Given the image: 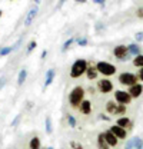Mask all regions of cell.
Wrapping results in <instances>:
<instances>
[{
	"instance_id": "cell-29",
	"label": "cell",
	"mask_w": 143,
	"mask_h": 149,
	"mask_svg": "<svg viewBox=\"0 0 143 149\" xmlns=\"http://www.w3.org/2000/svg\"><path fill=\"white\" fill-rule=\"evenodd\" d=\"M70 149H83V145L77 141H72L70 142Z\"/></svg>"
},
{
	"instance_id": "cell-12",
	"label": "cell",
	"mask_w": 143,
	"mask_h": 149,
	"mask_svg": "<svg viewBox=\"0 0 143 149\" xmlns=\"http://www.w3.org/2000/svg\"><path fill=\"white\" fill-rule=\"evenodd\" d=\"M54 76H56V70L54 69H47L46 70V77H44V88L50 86L54 80Z\"/></svg>"
},
{
	"instance_id": "cell-26",
	"label": "cell",
	"mask_w": 143,
	"mask_h": 149,
	"mask_svg": "<svg viewBox=\"0 0 143 149\" xmlns=\"http://www.w3.org/2000/svg\"><path fill=\"white\" fill-rule=\"evenodd\" d=\"M73 42H74V37H69V39L63 43V46H62V52H66V50L72 46V43H73Z\"/></svg>"
},
{
	"instance_id": "cell-34",
	"label": "cell",
	"mask_w": 143,
	"mask_h": 149,
	"mask_svg": "<svg viewBox=\"0 0 143 149\" xmlns=\"http://www.w3.org/2000/svg\"><path fill=\"white\" fill-rule=\"evenodd\" d=\"M136 16L139 19H143V6L142 7H137V10H136Z\"/></svg>"
},
{
	"instance_id": "cell-10",
	"label": "cell",
	"mask_w": 143,
	"mask_h": 149,
	"mask_svg": "<svg viewBox=\"0 0 143 149\" xmlns=\"http://www.w3.org/2000/svg\"><path fill=\"white\" fill-rule=\"evenodd\" d=\"M110 132L117 138V139H126V136H127V132L126 129L123 128H120V126H117V125H113V126H110Z\"/></svg>"
},
{
	"instance_id": "cell-4",
	"label": "cell",
	"mask_w": 143,
	"mask_h": 149,
	"mask_svg": "<svg viewBox=\"0 0 143 149\" xmlns=\"http://www.w3.org/2000/svg\"><path fill=\"white\" fill-rule=\"evenodd\" d=\"M117 80L122 83V85H125V86H135V85H137V76L133 73H130V72H123V73L119 74V77H117Z\"/></svg>"
},
{
	"instance_id": "cell-8",
	"label": "cell",
	"mask_w": 143,
	"mask_h": 149,
	"mask_svg": "<svg viewBox=\"0 0 143 149\" xmlns=\"http://www.w3.org/2000/svg\"><path fill=\"white\" fill-rule=\"evenodd\" d=\"M97 88H99V91L102 93H110L113 91V83L109 79H102V80H99Z\"/></svg>"
},
{
	"instance_id": "cell-3",
	"label": "cell",
	"mask_w": 143,
	"mask_h": 149,
	"mask_svg": "<svg viewBox=\"0 0 143 149\" xmlns=\"http://www.w3.org/2000/svg\"><path fill=\"white\" fill-rule=\"evenodd\" d=\"M106 111L110 115H125L126 113V106L117 103L116 100H107L106 102Z\"/></svg>"
},
{
	"instance_id": "cell-21",
	"label": "cell",
	"mask_w": 143,
	"mask_h": 149,
	"mask_svg": "<svg viewBox=\"0 0 143 149\" xmlns=\"http://www.w3.org/2000/svg\"><path fill=\"white\" fill-rule=\"evenodd\" d=\"M44 125H46V133L50 135V133L53 132V123H52V118H50V116H46Z\"/></svg>"
},
{
	"instance_id": "cell-14",
	"label": "cell",
	"mask_w": 143,
	"mask_h": 149,
	"mask_svg": "<svg viewBox=\"0 0 143 149\" xmlns=\"http://www.w3.org/2000/svg\"><path fill=\"white\" fill-rule=\"evenodd\" d=\"M143 92V86L140 83H137V85H135V86H132L130 89H129V93H130V96L132 97H139Z\"/></svg>"
},
{
	"instance_id": "cell-15",
	"label": "cell",
	"mask_w": 143,
	"mask_h": 149,
	"mask_svg": "<svg viewBox=\"0 0 143 149\" xmlns=\"http://www.w3.org/2000/svg\"><path fill=\"white\" fill-rule=\"evenodd\" d=\"M79 111L82 112L83 115H89L90 112H92V102L90 100H83L82 102V105H80V108H79Z\"/></svg>"
},
{
	"instance_id": "cell-41",
	"label": "cell",
	"mask_w": 143,
	"mask_h": 149,
	"mask_svg": "<svg viewBox=\"0 0 143 149\" xmlns=\"http://www.w3.org/2000/svg\"><path fill=\"white\" fill-rule=\"evenodd\" d=\"M1 15H3V13H1V9H0V17H1Z\"/></svg>"
},
{
	"instance_id": "cell-23",
	"label": "cell",
	"mask_w": 143,
	"mask_h": 149,
	"mask_svg": "<svg viewBox=\"0 0 143 149\" xmlns=\"http://www.w3.org/2000/svg\"><path fill=\"white\" fill-rule=\"evenodd\" d=\"M132 149H143V141L142 138L139 136H135V143H133V148Z\"/></svg>"
},
{
	"instance_id": "cell-27",
	"label": "cell",
	"mask_w": 143,
	"mask_h": 149,
	"mask_svg": "<svg viewBox=\"0 0 143 149\" xmlns=\"http://www.w3.org/2000/svg\"><path fill=\"white\" fill-rule=\"evenodd\" d=\"M36 46H37L36 40H30V42H29V45H27V50H26V52H27V55H30V53L35 50Z\"/></svg>"
},
{
	"instance_id": "cell-31",
	"label": "cell",
	"mask_w": 143,
	"mask_h": 149,
	"mask_svg": "<svg viewBox=\"0 0 143 149\" xmlns=\"http://www.w3.org/2000/svg\"><path fill=\"white\" fill-rule=\"evenodd\" d=\"M133 143H135V136L130 138V139H127V142H126V145H125V149H132L133 148Z\"/></svg>"
},
{
	"instance_id": "cell-25",
	"label": "cell",
	"mask_w": 143,
	"mask_h": 149,
	"mask_svg": "<svg viewBox=\"0 0 143 149\" xmlns=\"http://www.w3.org/2000/svg\"><path fill=\"white\" fill-rule=\"evenodd\" d=\"M67 123H69V126H70L72 129L73 128H76V125H77V120H76V118L73 116V115H67Z\"/></svg>"
},
{
	"instance_id": "cell-24",
	"label": "cell",
	"mask_w": 143,
	"mask_h": 149,
	"mask_svg": "<svg viewBox=\"0 0 143 149\" xmlns=\"http://www.w3.org/2000/svg\"><path fill=\"white\" fill-rule=\"evenodd\" d=\"M133 65H135L136 68H143V55L136 56V57L133 59Z\"/></svg>"
},
{
	"instance_id": "cell-22",
	"label": "cell",
	"mask_w": 143,
	"mask_h": 149,
	"mask_svg": "<svg viewBox=\"0 0 143 149\" xmlns=\"http://www.w3.org/2000/svg\"><path fill=\"white\" fill-rule=\"evenodd\" d=\"M13 52V46H4L0 49V57H4V56L10 55Z\"/></svg>"
},
{
	"instance_id": "cell-40",
	"label": "cell",
	"mask_w": 143,
	"mask_h": 149,
	"mask_svg": "<svg viewBox=\"0 0 143 149\" xmlns=\"http://www.w3.org/2000/svg\"><path fill=\"white\" fill-rule=\"evenodd\" d=\"M46 149H54V148L53 146H49V148H46Z\"/></svg>"
},
{
	"instance_id": "cell-17",
	"label": "cell",
	"mask_w": 143,
	"mask_h": 149,
	"mask_svg": "<svg viewBox=\"0 0 143 149\" xmlns=\"http://www.w3.org/2000/svg\"><path fill=\"white\" fill-rule=\"evenodd\" d=\"M116 125L120 126V128H123V129H126V126H130V119H129L127 116H120V118L116 120Z\"/></svg>"
},
{
	"instance_id": "cell-7",
	"label": "cell",
	"mask_w": 143,
	"mask_h": 149,
	"mask_svg": "<svg viewBox=\"0 0 143 149\" xmlns=\"http://www.w3.org/2000/svg\"><path fill=\"white\" fill-rule=\"evenodd\" d=\"M113 55L115 57H117L119 60H127L129 59V49H127V46L125 45H119V46H116L115 49H113Z\"/></svg>"
},
{
	"instance_id": "cell-2",
	"label": "cell",
	"mask_w": 143,
	"mask_h": 149,
	"mask_svg": "<svg viewBox=\"0 0 143 149\" xmlns=\"http://www.w3.org/2000/svg\"><path fill=\"white\" fill-rule=\"evenodd\" d=\"M87 62L85 59H77L73 65H72V69H70V77L76 79V77H80L82 74L86 73L87 70Z\"/></svg>"
},
{
	"instance_id": "cell-28",
	"label": "cell",
	"mask_w": 143,
	"mask_h": 149,
	"mask_svg": "<svg viewBox=\"0 0 143 149\" xmlns=\"http://www.w3.org/2000/svg\"><path fill=\"white\" fill-rule=\"evenodd\" d=\"M76 42H77V45H79V46H87V43H89L87 37H77V39H76Z\"/></svg>"
},
{
	"instance_id": "cell-36",
	"label": "cell",
	"mask_w": 143,
	"mask_h": 149,
	"mask_svg": "<svg viewBox=\"0 0 143 149\" xmlns=\"http://www.w3.org/2000/svg\"><path fill=\"white\" fill-rule=\"evenodd\" d=\"M46 56H47V50L44 49V50L42 52V59H46Z\"/></svg>"
},
{
	"instance_id": "cell-18",
	"label": "cell",
	"mask_w": 143,
	"mask_h": 149,
	"mask_svg": "<svg viewBox=\"0 0 143 149\" xmlns=\"http://www.w3.org/2000/svg\"><path fill=\"white\" fill-rule=\"evenodd\" d=\"M127 49H129V55L135 56V57L140 55V47H139L136 43H130V45L127 46Z\"/></svg>"
},
{
	"instance_id": "cell-33",
	"label": "cell",
	"mask_w": 143,
	"mask_h": 149,
	"mask_svg": "<svg viewBox=\"0 0 143 149\" xmlns=\"http://www.w3.org/2000/svg\"><path fill=\"white\" fill-rule=\"evenodd\" d=\"M135 39H136V42H137V43L143 42V32H137V33L135 35Z\"/></svg>"
},
{
	"instance_id": "cell-13",
	"label": "cell",
	"mask_w": 143,
	"mask_h": 149,
	"mask_svg": "<svg viewBox=\"0 0 143 149\" xmlns=\"http://www.w3.org/2000/svg\"><path fill=\"white\" fill-rule=\"evenodd\" d=\"M97 146L99 149H110L109 143L106 142V138H105V132H100L97 135Z\"/></svg>"
},
{
	"instance_id": "cell-30",
	"label": "cell",
	"mask_w": 143,
	"mask_h": 149,
	"mask_svg": "<svg viewBox=\"0 0 143 149\" xmlns=\"http://www.w3.org/2000/svg\"><path fill=\"white\" fill-rule=\"evenodd\" d=\"M22 42H23V36L19 37L17 42H16V43L13 45V52H15V50H19V49H20V46H22Z\"/></svg>"
},
{
	"instance_id": "cell-35",
	"label": "cell",
	"mask_w": 143,
	"mask_h": 149,
	"mask_svg": "<svg viewBox=\"0 0 143 149\" xmlns=\"http://www.w3.org/2000/svg\"><path fill=\"white\" fill-rule=\"evenodd\" d=\"M4 85H6V77H4V76H1V77H0V91L4 88Z\"/></svg>"
},
{
	"instance_id": "cell-39",
	"label": "cell",
	"mask_w": 143,
	"mask_h": 149,
	"mask_svg": "<svg viewBox=\"0 0 143 149\" xmlns=\"http://www.w3.org/2000/svg\"><path fill=\"white\" fill-rule=\"evenodd\" d=\"M100 119H103V120H109V118H107V116H103V115H100Z\"/></svg>"
},
{
	"instance_id": "cell-9",
	"label": "cell",
	"mask_w": 143,
	"mask_h": 149,
	"mask_svg": "<svg viewBox=\"0 0 143 149\" xmlns=\"http://www.w3.org/2000/svg\"><path fill=\"white\" fill-rule=\"evenodd\" d=\"M37 12H39L37 7H32V9L27 12V15H26V17H24V26H26V27H29V26L35 22L36 16H37Z\"/></svg>"
},
{
	"instance_id": "cell-19",
	"label": "cell",
	"mask_w": 143,
	"mask_h": 149,
	"mask_svg": "<svg viewBox=\"0 0 143 149\" xmlns=\"http://www.w3.org/2000/svg\"><path fill=\"white\" fill-rule=\"evenodd\" d=\"M27 79V70L26 69H22L19 72V76H17V85H23Z\"/></svg>"
},
{
	"instance_id": "cell-1",
	"label": "cell",
	"mask_w": 143,
	"mask_h": 149,
	"mask_svg": "<svg viewBox=\"0 0 143 149\" xmlns=\"http://www.w3.org/2000/svg\"><path fill=\"white\" fill-rule=\"evenodd\" d=\"M85 89L82 86H76L72 89V92L69 93V103L72 108H80L82 102L85 100Z\"/></svg>"
},
{
	"instance_id": "cell-5",
	"label": "cell",
	"mask_w": 143,
	"mask_h": 149,
	"mask_svg": "<svg viewBox=\"0 0 143 149\" xmlns=\"http://www.w3.org/2000/svg\"><path fill=\"white\" fill-rule=\"evenodd\" d=\"M96 69L99 70V73H102L103 76H112V74L116 73V68L113 65L107 63V62H103V60L96 63Z\"/></svg>"
},
{
	"instance_id": "cell-32",
	"label": "cell",
	"mask_w": 143,
	"mask_h": 149,
	"mask_svg": "<svg viewBox=\"0 0 143 149\" xmlns=\"http://www.w3.org/2000/svg\"><path fill=\"white\" fill-rule=\"evenodd\" d=\"M20 119H22V115H16V118H15V119L12 120V123H10V126H13V128H15V126L17 125L19 122H20Z\"/></svg>"
},
{
	"instance_id": "cell-20",
	"label": "cell",
	"mask_w": 143,
	"mask_h": 149,
	"mask_svg": "<svg viewBox=\"0 0 143 149\" xmlns=\"http://www.w3.org/2000/svg\"><path fill=\"white\" fill-rule=\"evenodd\" d=\"M29 148L30 149H40V139L37 136H33L29 142Z\"/></svg>"
},
{
	"instance_id": "cell-37",
	"label": "cell",
	"mask_w": 143,
	"mask_h": 149,
	"mask_svg": "<svg viewBox=\"0 0 143 149\" xmlns=\"http://www.w3.org/2000/svg\"><path fill=\"white\" fill-rule=\"evenodd\" d=\"M94 3H97V4H100V6H105V1H103V0H94Z\"/></svg>"
},
{
	"instance_id": "cell-6",
	"label": "cell",
	"mask_w": 143,
	"mask_h": 149,
	"mask_svg": "<svg viewBox=\"0 0 143 149\" xmlns=\"http://www.w3.org/2000/svg\"><path fill=\"white\" fill-rule=\"evenodd\" d=\"M115 100L117 102V103H120V105H129L130 103V100H132V96H130V93L126 92V91H116L115 92Z\"/></svg>"
},
{
	"instance_id": "cell-38",
	"label": "cell",
	"mask_w": 143,
	"mask_h": 149,
	"mask_svg": "<svg viewBox=\"0 0 143 149\" xmlns=\"http://www.w3.org/2000/svg\"><path fill=\"white\" fill-rule=\"evenodd\" d=\"M139 79H140V80H143V68L139 70Z\"/></svg>"
},
{
	"instance_id": "cell-11",
	"label": "cell",
	"mask_w": 143,
	"mask_h": 149,
	"mask_svg": "<svg viewBox=\"0 0 143 149\" xmlns=\"http://www.w3.org/2000/svg\"><path fill=\"white\" fill-rule=\"evenodd\" d=\"M105 138H106V142L109 143V146H117L119 139H117L110 130H106V132H105Z\"/></svg>"
},
{
	"instance_id": "cell-16",
	"label": "cell",
	"mask_w": 143,
	"mask_h": 149,
	"mask_svg": "<svg viewBox=\"0 0 143 149\" xmlns=\"http://www.w3.org/2000/svg\"><path fill=\"white\" fill-rule=\"evenodd\" d=\"M97 74H99V70L96 69V66H89V68H87L86 76H87L89 80H94V79L97 77Z\"/></svg>"
}]
</instances>
